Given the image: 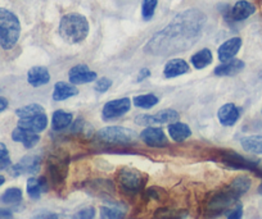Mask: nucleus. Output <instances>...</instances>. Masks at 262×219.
Returning <instances> with one entry per match:
<instances>
[{
	"mask_svg": "<svg viewBox=\"0 0 262 219\" xmlns=\"http://www.w3.org/2000/svg\"><path fill=\"white\" fill-rule=\"evenodd\" d=\"M206 14L198 9H188L179 13L167 27L153 35L147 42L144 52L150 55L178 54L190 49L202 35Z\"/></svg>",
	"mask_w": 262,
	"mask_h": 219,
	"instance_id": "f257e3e1",
	"label": "nucleus"
},
{
	"mask_svg": "<svg viewBox=\"0 0 262 219\" xmlns=\"http://www.w3.org/2000/svg\"><path fill=\"white\" fill-rule=\"evenodd\" d=\"M60 37L69 44H79L89 34V22L82 14L70 13L62 17L58 27Z\"/></svg>",
	"mask_w": 262,
	"mask_h": 219,
	"instance_id": "f03ea898",
	"label": "nucleus"
},
{
	"mask_svg": "<svg viewBox=\"0 0 262 219\" xmlns=\"http://www.w3.org/2000/svg\"><path fill=\"white\" fill-rule=\"evenodd\" d=\"M21 34V25L13 12L0 8V46L11 50L16 46Z\"/></svg>",
	"mask_w": 262,
	"mask_h": 219,
	"instance_id": "7ed1b4c3",
	"label": "nucleus"
},
{
	"mask_svg": "<svg viewBox=\"0 0 262 219\" xmlns=\"http://www.w3.org/2000/svg\"><path fill=\"white\" fill-rule=\"evenodd\" d=\"M239 200L238 196L231 191V188L226 187L224 190L217 191L213 193L210 199H208L207 204H206V214L211 218L221 215V214L226 213L234 204Z\"/></svg>",
	"mask_w": 262,
	"mask_h": 219,
	"instance_id": "20e7f679",
	"label": "nucleus"
},
{
	"mask_svg": "<svg viewBox=\"0 0 262 219\" xmlns=\"http://www.w3.org/2000/svg\"><path fill=\"white\" fill-rule=\"evenodd\" d=\"M117 183L126 195H137L145 185V177L135 168L123 167L117 173Z\"/></svg>",
	"mask_w": 262,
	"mask_h": 219,
	"instance_id": "39448f33",
	"label": "nucleus"
},
{
	"mask_svg": "<svg viewBox=\"0 0 262 219\" xmlns=\"http://www.w3.org/2000/svg\"><path fill=\"white\" fill-rule=\"evenodd\" d=\"M98 138L103 142L126 145V143L135 142L139 137L134 130L126 127H104L98 131Z\"/></svg>",
	"mask_w": 262,
	"mask_h": 219,
	"instance_id": "423d86ee",
	"label": "nucleus"
},
{
	"mask_svg": "<svg viewBox=\"0 0 262 219\" xmlns=\"http://www.w3.org/2000/svg\"><path fill=\"white\" fill-rule=\"evenodd\" d=\"M179 119V113L173 109H163L155 114H140L138 115L135 122L139 126H158L170 125Z\"/></svg>",
	"mask_w": 262,
	"mask_h": 219,
	"instance_id": "0eeeda50",
	"label": "nucleus"
},
{
	"mask_svg": "<svg viewBox=\"0 0 262 219\" xmlns=\"http://www.w3.org/2000/svg\"><path fill=\"white\" fill-rule=\"evenodd\" d=\"M221 162L228 167L233 168V169H244V171H251V172L256 173L259 176L258 169V162H253L251 159L242 157L241 154L235 152H224L221 154Z\"/></svg>",
	"mask_w": 262,
	"mask_h": 219,
	"instance_id": "6e6552de",
	"label": "nucleus"
},
{
	"mask_svg": "<svg viewBox=\"0 0 262 219\" xmlns=\"http://www.w3.org/2000/svg\"><path fill=\"white\" fill-rule=\"evenodd\" d=\"M131 109V100L128 98H121V99L111 100L104 105L102 110L103 119L113 120L125 115Z\"/></svg>",
	"mask_w": 262,
	"mask_h": 219,
	"instance_id": "1a4fd4ad",
	"label": "nucleus"
},
{
	"mask_svg": "<svg viewBox=\"0 0 262 219\" xmlns=\"http://www.w3.org/2000/svg\"><path fill=\"white\" fill-rule=\"evenodd\" d=\"M40 164H41V158L37 155H27L12 167L11 173L14 177L21 175H35L39 172Z\"/></svg>",
	"mask_w": 262,
	"mask_h": 219,
	"instance_id": "9d476101",
	"label": "nucleus"
},
{
	"mask_svg": "<svg viewBox=\"0 0 262 219\" xmlns=\"http://www.w3.org/2000/svg\"><path fill=\"white\" fill-rule=\"evenodd\" d=\"M97 77V73L94 70H90V68L86 64L75 65L69 72V80L72 85L90 84V82L95 81Z\"/></svg>",
	"mask_w": 262,
	"mask_h": 219,
	"instance_id": "9b49d317",
	"label": "nucleus"
},
{
	"mask_svg": "<svg viewBox=\"0 0 262 219\" xmlns=\"http://www.w3.org/2000/svg\"><path fill=\"white\" fill-rule=\"evenodd\" d=\"M139 136L143 142L150 148H165L168 145V140L162 128L147 127Z\"/></svg>",
	"mask_w": 262,
	"mask_h": 219,
	"instance_id": "f8f14e48",
	"label": "nucleus"
},
{
	"mask_svg": "<svg viewBox=\"0 0 262 219\" xmlns=\"http://www.w3.org/2000/svg\"><path fill=\"white\" fill-rule=\"evenodd\" d=\"M217 118L224 127H231V126L235 125V123L238 122L239 118H241V109H239L235 104H233V103L224 104L223 107L219 109Z\"/></svg>",
	"mask_w": 262,
	"mask_h": 219,
	"instance_id": "ddd939ff",
	"label": "nucleus"
},
{
	"mask_svg": "<svg viewBox=\"0 0 262 219\" xmlns=\"http://www.w3.org/2000/svg\"><path fill=\"white\" fill-rule=\"evenodd\" d=\"M242 47V39L241 37H233V39H229L228 41L224 42L217 50L219 59L221 63L229 62V60L234 59L238 52Z\"/></svg>",
	"mask_w": 262,
	"mask_h": 219,
	"instance_id": "4468645a",
	"label": "nucleus"
},
{
	"mask_svg": "<svg viewBox=\"0 0 262 219\" xmlns=\"http://www.w3.org/2000/svg\"><path fill=\"white\" fill-rule=\"evenodd\" d=\"M48 126V117L45 115V113L39 115H35V117L30 118H19L18 126L17 127H21L24 130L31 131V132L39 133L47 128Z\"/></svg>",
	"mask_w": 262,
	"mask_h": 219,
	"instance_id": "2eb2a0df",
	"label": "nucleus"
},
{
	"mask_svg": "<svg viewBox=\"0 0 262 219\" xmlns=\"http://www.w3.org/2000/svg\"><path fill=\"white\" fill-rule=\"evenodd\" d=\"M189 64L184 59H171L166 63L165 69H163V75L166 79H175V77L183 76L185 73L189 72Z\"/></svg>",
	"mask_w": 262,
	"mask_h": 219,
	"instance_id": "dca6fc26",
	"label": "nucleus"
},
{
	"mask_svg": "<svg viewBox=\"0 0 262 219\" xmlns=\"http://www.w3.org/2000/svg\"><path fill=\"white\" fill-rule=\"evenodd\" d=\"M254 12H256V7L253 4L247 2V0H239L231 8L230 18L235 22L244 21L248 17H251Z\"/></svg>",
	"mask_w": 262,
	"mask_h": 219,
	"instance_id": "f3484780",
	"label": "nucleus"
},
{
	"mask_svg": "<svg viewBox=\"0 0 262 219\" xmlns=\"http://www.w3.org/2000/svg\"><path fill=\"white\" fill-rule=\"evenodd\" d=\"M12 140L16 142H21L26 149H31L40 141L39 133L31 132V131L24 130L21 127H17L12 132Z\"/></svg>",
	"mask_w": 262,
	"mask_h": 219,
	"instance_id": "a211bd4d",
	"label": "nucleus"
},
{
	"mask_svg": "<svg viewBox=\"0 0 262 219\" xmlns=\"http://www.w3.org/2000/svg\"><path fill=\"white\" fill-rule=\"evenodd\" d=\"M49 81H50L49 70H48L45 67H41V65L32 67L31 69L29 70V73H27V82L34 87L44 86V85L49 84Z\"/></svg>",
	"mask_w": 262,
	"mask_h": 219,
	"instance_id": "6ab92c4d",
	"label": "nucleus"
},
{
	"mask_svg": "<svg viewBox=\"0 0 262 219\" xmlns=\"http://www.w3.org/2000/svg\"><path fill=\"white\" fill-rule=\"evenodd\" d=\"M246 64L241 59H231L215 68L216 76H235L244 69Z\"/></svg>",
	"mask_w": 262,
	"mask_h": 219,
	"instance_id": "aec40b11",
	"label": "nucleus"
},
{
	"mask_svg": "<svg viewBox=\"0 0 262 219\" xmlns=\"http://www.w3.org/2000/svg\"><path fill=\"white\" fill-rule=\"evenodd\" d=\"M48 188H49V185H48V181L45 177H31L27 180V193H29L30 198L32 200H37L40 199V195L41 192H47Z\"/></svg>",
	"mask_w": 262,
	"mask_h": 219,
	"instance_id": "412c9836",
	"label": "nucleus"
},
{
	"mask_svg": "<svg viewBox=\"0 0 262 219\" xmlns=\"http://www.w3.org/2000/svg\"><path fill=\"white\" fill-rule=\"evenodd\" d=\"M79 90L76 89L75 85H70L67 82H57L54 85V90H53V99L55 102H63V100H67L72 96H76Z\"/></svg>",
	"mask_w": 262,
	"mask_h": 219,
	"instance_id": "4be33fe9",
	"label": "nucleus"
},
{
	"mask_svg": "<svg viewBox=\"0 0 262 219\" xmlns=\"http://www.w3.org/2000/svg\"><path fill=\"white\" fill-rule=\"evenodd\" d=\"M168 133H170L171 138L173 141H176V142H183L186 138L190 137L191 131L189 128V126L185 125V123L173 122L170 123V126H168Z\"/></svg>",
	"mask_w": 262,
	"mask_h": 219,
	"instance_id": "5701e85b",
	"label": "nucleus"
},
{
	"mask_svg": "<svg viewBox=\"0 0 262 219\" xmlns=\"http://www.w3.org/2000/svg\"><path fill=\"white\" fill-rule=\"evenodd\" d=\"M242 148L251 154H262V136H247L241 140Z\"/></svg>",
	"mask_w": 262,
	"mask_h": 219,
	"instance_id": "b1692460",
	"label": "nucleus"
},
{
	"mask_svg": "<svg viewBox=\"0 0 262 219\" xmlns=\"http://www.w3.org/2000/svg\"><path fill=\"white\" fill-rule=\"evenodd\" d=\"M251 185L252 181L248 176H238V177L234 178L233 182L229 185V187L231 188V191H233L238 198H241L244 193L248 192L249 188H251Z\"/></svg>",
	"mask_w": 262,
	"mask_h": 219,
	"instance_id": "393cba45",
	"label": "nucleus"
},
{
	"mask_svg": "<svg viewBox=\"0 0 262 219\" xmlns=\"http://www.w3.org/2000/svg\"><path fill=\"white\" fill-rule=\"evenodd\" d=\"M212 53L210 49H202L190 58V63L196 69H202L212 63Z\"/></svg>",
	"mask_w": 262,
	"mask_h": 219,
	"instance_id": "a878e982",
	"label": "nucleus"
},
{
	"mask_svg": "<svg viewBox=\"0 0 262 219\" xmlns=\"http://www.w3.org/2000/svg\"><path fill=\"white\" fill-rule=\"evenodd\" d=\"M72 123V114L67 113L64 110H55L52 117V127L54 130L59 131L63 128L69 127Z\"/></svg>",
	"mask_w": 262,
	"mask_h": 219,
	"instance_id": "bb28decb",
	"label": "nucleus"
},
{
	"mask_svg": "<svg viewBox=\"0 0 262 219\" xmlns=\"http://www.w3.org/2000/svg\"><path fill=\"white\" fill-rule=\"evenodd\" d=\"M0 201L6 205H17L22 201V191L18 187H11L2 195Z\"/></svg>",
	"mask_w": 262,
	"mask_h": 219,
	"instance_id": "cd10ccee",
	"label": "nucleus"
},
{
	"mask_svg": "<svg viewBox=\"0 0 262 219\" xmlns=\"http://www.w3.org/2000/svg\"><path fill=\"white\" fill-rule=\"evenodd\" d=\"M160 99L156 96L155 94H145V95H139V96H135L133 99L135 107L142 108V109H150L152 107L158 104Z\"/></svg>",
	"mask_w": 262,
	"mask_h": 219,
	"instance_id": "c85d7f7f",
	"label": "nucleus"
},
{
	"mask_svg": "<svg viewBox=\"0 0 262 219\" xmlns=\"http://www.w3.org/2000/svg\"><path fill=\"white\" fill-rule=\"evenodd\" d=\"M45 113L44 108L40 104H29L16 110V115L18 118H30Z\"/></svg>",
	"mask_w": 262,
	"mask_h": 219,
	"instance_id": "c756f323",
	"label": "nucleus"
},
{
	"mask_svg": "<svg viewBox=\"0 0 262 219\" xmlns=\"http://www.w3.org/2000/svg\"><path fill=\"white\" fill-rule=\"evenodd\" d=\"M186 211L172 210L168 208H161L155 214V219H185Z\"/></svg>",
	"mask_w": 262,
	"mask_h": 219,
	"instance_id": "7c9ffc66",
	"label": "nucleus"
},
{
	"mask_svg": "<svg viewBox=\"0 0 262 219\" xmlns=\"http://www.w3.org/2000/svg\"><path fill=\"white\" fill-rule=\"evenodd\" d=\"M100 214L104 219H126L125 213L118 206H102Z\"/></svg>",
	"mask_w": 262,
	"mask_h": 219,
	"instance_id": "2f4dec72",
	"label": "nucleus"
},
{
	"mask_svg": "<svg viewBox=\"0 0 262 219\" xmlns=\"http://www.w3.org/2000/svg\"><path fill=\"white\" fill-rule=\"evenodd\" d=\"M158 0H144L142 6V17L144 21H149L155 16L156 8H157Z\"/></svg>",
	"mask_w": 262,
	"mask_h": 219,
	"instance_id": "473e14b6",
	"label": "nucleus"
},
{
	"mask_svg": "<svg viewBox=\"0 0 262 219\" xmlns=\"http://www.w3.org/2000/svg\"><path fill=\"white\" fill-rule=\"evenodd\" d=\"M31 219H64L60 214L54 213L49 210H39L35 214H32Z\"/></svg>",
	"mask_w": 262,
	"mask_h": 219,
	"instance_id": "72a5a7b5",
	"label": "nucleus"
},
{
	"mask_svg": "<svg viewBox=\"0 0 262 219\" xmlns=\"http://www.w3.org/2000/svg\"><path fill=\"white\" fill-rule=\"evenodd\" d=\"M95 208L93 206H88V208L81 209V210L77 211L74 215V219H94L95 218Z\"/></svg>",
	"mask_w": 262,
	"mask_h": 219,
	"instance_id": "f704fd0d",
	"label": "nucleus"
},
{
	"mask_svg": "<svg viewBox=\"0 0 262 219\" xmlns=\"http://www.w3.org/2000/svg\"><path fill=\"white\" fill-rule=\"evenodd\" d=\"M111 86H112V81H111L110 79H107V77H102V79L98 80L97 84H95V91L102 94V92L108 91Z\"/></svg>",
	"mask_w": 262,
	"mask_h": 219,
	"instance_id": "c9c22d12",
	"label": "nucleus"
},
{
	"mask_svg": "<svg viewBox=\"0 0 262 219\" xmlns=\"http://www.w3.org/2000/svg\"><path fill=\"white\" fill-rule=\"evenodd\" d=\"M12 162L11 158H9V153L7 148L4 149H0V169H7L8 167H11Z\"/></svg>",
	"mask_w": 262,
	"mask_h": 219,
	"instance_id": "e433bc0d",
	"label": "nucleus"
},
{
	"mask_svg": "<svg viewBox=\"0 0 262 219\" xmlns=\"http://www.w3.org/2000/svg\"><path fill=\"white\" fill-rule=\"evenodd\" d=\"M243 218V205L242 204H236L231 211L229 213L228 219H242Z\"/></svg>",
	"mask_w": 262,
	"mask_h": 219,
	"instance_id": "4c0bfd02",
	"label": "nucleus"
},
{
	"mask_svg": "<svg viewBox=\"0 0 262 219\" xmlns=\"http://www.w3.org/2000/svg\"><path fill=\"white\" fill-rule=\"evenodd\" d=\"M0 219H14L13 213L8 209L0 208Z\"/></svg>",
	"mask_w": 262,
	"mask_h": 219,
	"instance_id": "58836bf2",
	"label": "nucleus"
},
{
	"mask_svg": "<svg viewBox=\"0 0 262 219\" xmlns=\"http://www.w3.org/2000/svg\"><path fill=\"white\" fill-rule=\"evenodd\" d=\"M149 76H150V70L148 69V68H143V69L139 72V76H138V82L144 81V80L148 79Z\"/></svg>",
	"mask_w": 262,
	"mask_h": 219,
	"instance_id": "ea45409f",
	"label": "nucleus"
},
{
	"mask_svg": "<svg viewBox=\"0 0 262 219\" xmlns=\"http://www.w3.org/2000/svg\"><path fill=\"white\" fill-rule=\"evenodd\" d=\"M7 108H8V100H7L6 98L0 96V113L4 112Z\"/></svg>",
	"mask_w": 262,
	"mask_h": 219,
	"instance_id": "a19ab883",
	"label": "nucleus"
},
{
	"mask_svg": "<svg viewBox=\"0 0 262 219\" xmlns=\"http://www.w3.org/2000/svg\"><path fill=\"white\" fill-rule=\"evenodd\" d=\"M4 182H6V178H4V177H3V176H0V186L3 185V183H4Z\"/></svg>",
	"mask_w": 262,
	"mask_h": 219,
	"instance_id": "79ce46f5",
	"label": "nucleus"
},
{
	"mask_svg": "<svg viewBox=\"0 0 262 219\" xmlns=\"http://www.w3.org/2000/svg\"><path fill=\"white\" fill-rule=\"evenodd\" d=\"M258 192H259V193H262V185L259 186V188H258Z\"/></svg>",
	"mask_w": 262,
	"mask_h": 219,
	"instance_id": "37998d69",
	"label": "nucleus"
}]
</instances>
